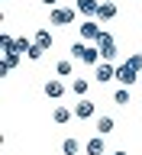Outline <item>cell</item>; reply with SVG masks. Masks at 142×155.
<instances>
[{
	"label": "cell",
	"instance_id": "10",
	"mask_svg": "<svg viewBox=\"0 0 142 155\" xmlns=\"http://www.w3.org/2000/svg\"><path fill=\"white\" fill-rule=\"evenodd\" d=\"M107 136H91L84 142V155H107Z\"/></svg>",
	"mask_w": 142,
	"mask_h": 155
},
{
	"label": "cell",
	"instance_id": "1",
	"mask_svg": "<svg viewBox=\"0 0 142 155\" xmlns=\"http://www.w3.org/2000/svg\"><path fill=\"white\" fill-rule=\"evenodd\" d=\"M71 58H74V61H81V65H91V68H97L100 61H104L100 48L91 45V42H74V45H71Z\"/></svg>",
	"mask_w": 142,
	"mask_h": 155
},
{
	"label": "cell",
	"instance_id": "19",
	"mask_svg": "<svg viewBox=\"0 0 142 155\" xmlns=\"http://www.w3.org/2000/svg\"><path fill=\"white\" fill-rule=\"evenodd\" d=\"M71 91H74L78 97H87V91H91V84H87L84 78H74V81H71Z\"/></svg>",
	"mask_w": 142,
	"mask_h": 155
},
{
	"label": "cell",
	"instance_id": "11",
	"mask_svg": "<svg viewBox=\"0 0 142 155\" xmlns=\"http://www.w3.org/2000/svg\"><path fill=\"white\" fill-rule=\"evenodd\" d=\"M116 3L113 0H100V10H97V23H107V19H116Z\"/></svg>",
	"mask_w": 142,
	"mask_h": 155
},
{
	"label": "cell",
	"instance_id": "8",
	"mask_svg": "<svg viewBox=\"0 0 142 155\" xmlns=\"http://www.w3.org/2000/svg\"><path fill=\"white\" fill-rule=\"evenodd\" d=\"M94 113H97L94 100H84V97H81V104H74V120H81V123H84V120H94Z\"/></svg>",
	"mask_w": 142,
	"mask_h": 155
},
{
	"label": "cell",
	"instance_id": "6",
	"mask_svg": "<svg viewBox=\"0 0 142 155\" xmlns=\"http://www.w3.org/2000/svg\"><path fill=\"white\" fill-rule=\"evenodd\" d=\"M94 78L100 81V84H110V81H116V65H113V61H100V65L94 68Z\"/></svg>",
	"mask_w": 142,
	"mask_h": 155
},
{
	"label": "cell",
	"instance_id": "13",
	"mask_svg": "<svg viewBox=\"0 0 142 155\" xmlns=\"http://www.w3.org/2000/svg\"><path fill=\"white\" fill-rule=\"evenodd\" d=\"M94 126H97V136H110L116 129V120H113V116H97Z\"/></svg>",
	"mask_w": 142,
	"mask_h": 155
},
{
	"label": "cell",
	"instance_id": "22",
	"mask_svg": "<svg viewBox=\"0 0 142 155\" xmlns=\"http://www.w3.org/2000/svg\"><path fill=\"white\" fill-rule=\"evenodd\" d=\"M126 61H129V65H133L136 71H139V74H142V52H133V55L126 58Z\"/></svg>",
	"mask_w": 142,
	"mask_h": 155
},
{
	"label": "cell",
	"instance_id": "5",
	"mask_svg": "<svg viewBox=\"0 0 142 155\" xmlns=\"http://www.w3.org/2000/svg\"><path fill=\"white\" fill-rule=\"evenodd\" d=\"M97 48H100L104 61H113V58H116V39L110 36V32H104V36L97 39Z\"/></svg>",
	"mask_w": 142,
	"mask_h": 155
},
{
	"label": "cell",
	"instance_id": "23",
	"mask_svg": "<svg viewBox=\"0 0 142 155\" xmlns=\"http://www.w3.org/2000/svg\"><path fill=\"white\" fill-rule=\"evenodd\" d=\"M16 48H19V52H23V55H26L29 48H32V42H29L26 36H19V39H16Z\"/></svg>",
	"mask_w": 142,
	"mask_h": 155
},
{
	"label": "cell",
	"instance_id": "20",
	"mask_svg": "<svg viewBox=\"0 0 142 155\" xmlns=\"http://www.w3.org/2000/svg\"><path fill=\"white\" fill-rule=\"evenodd\" d=\"M0 48H3V55H10V52H19V48H16V39L7 36V32H3V39H0Z\"/></svg>",
	"mask_w": 142,
	"mask_h": 155
},
{
	"label": "cell",
	"instance_id": "25",
	"mask_svg": "<svg viewBox=\"0 0 142 155\" xmlns=\"http://www.w3.org/2000/svg\"><path fill=\"white\" fill-rule=\"evenodd\" d=\"M110 155H129V152H110Z\"/></svg>",
	"mask_w": 142,
	"mask_h": 155
},
{
	"label": "cell",
	"instance_id": "21",
	"mask_svg": "<svg viewBox=\"0 0 142 155\" xmlns=\"http://www.w3.org/2000/svg\"><path fill=\"white\" fill-rule=\"evenodd\" d=\"M42 52H45V48H42V45H36V42H32V48H29V52H26V58H29V61H39V58H42Z\"/></svg>",
	"mask_w": 142,
	"mask_h": 155
},
{
	"label": "cell",
	"instance_id": "15",
	"mask_svg": "<svg viewBox=\"0 0 142 155\" xmlns=\"http://www.w3.org/2000/svg\"><path fill=\"white\" fill-rule=\"evenodd\" d=\"M74 116V110H68V107H61V104H55V110H52V120H55L58 126H65L68 120Z\"/></svg>",
	"mask_w": 142,
	"mask_h": 155
},
{
	"label": "cell",
	"instance_id": "7",
	"mask_svg": "<svg viewBox=\"0 0 142 155\" xmlns=\"http://www.w3.org/2000/svg\"><path fill=\"white\" fill-rule=\"evenodd\" d=\"M42 94H45L48 100H61V97H65V84H61L58 78H48L45 84H42Z\"/></svg>",
	"mask_w": 142,
	"mask_h": 155
},
{
	"label": "cell",
	"instance_id": "16",
	"mask_svg": "<svg viewBox=\"0 0 142 155\" xmlns=\"http://www.w3.org/2000/svg\"><path fill=\"white\" fill-rule=\"evenodd\" d=\"M36 45H42V48L48 52V48L55 45V36H52L48 29H36Z\"/></svg>",
	"mask_w": 142,
	"mask_h": 155
},
{
	"label": "cell",
	"instance_id": "14",
	"mask_svg": "<svg viewBox=\"0 0 142 155\" xmlns=\"http://www.w3.org/2000/svg\"><path fill=\"white\" fill-rule=\"evenodd\" d=\"M113 104L116 107H129L133 104V91H129V87H116L113 91Z\"/></svg>",
	"mask_w": 142,
	"mask_h": 155
},
{
	"label": "cell",
	"instance_id": "9",
	"mask_svg": "<svg viewBox=\"0 0 142 155\" xmlns=\"http://www.w3.org/2000/svg\"><path fill=\"white\" fill-rule=\"evenodd\" d=\"M74 10L84 19H97V10H100V0H74Z\"/></svg>",
	"mask_w": 142,
	"mask_h": 155
},
{
	"label": "cell",
	"instance_id": "12",
	"mask_svg": "<svg viewBox=\"0 0 142 155\" xmlns=\"http://www.w3.org/2000/svg\"><path fill=\"white\" fill-rule=\"evenodd\" d=\"M19 61H23V52H10V55H3V68H0V74L7 78L10 71H16Z\"/></svg>",
	"mask_w": 142,
	"mask_h": 155
},
{
	"label": "cell",
	"instance_id": "17",
	"mask_svg": "<svg viewBox=\"0 0 142 155\" xmlns=\"http://www.w3.org/2000/svg\"><path fill=\"white\" fill-rule=\"evenodd\" d=\"M61 152H65V155H81V139L68 136L65 142H61Z\"/></svg>",
	"mask_w": 142,
	"mask_h": 155
},
{
	"label": "cell",
	"instance_id": "26",
	"mask_svg": "<svg viewBox=\"0 0 142 155\" xmlns=\"http://www.w3.org/2000/svg\"><path fill=\"white\" fill-rule=\"evenodd\" d=\"M3 3H7V0H3Z\"/></svg>",
	"mask_w": 142,
	"mask_h": 155
},
{
	"label": "cell",
	"instance_id": "24",
	"mask_svg": "<svg viewBox=\"0 0 142 155\" xmlns=\"http://www.w3.org/2000/svg\"><path fill=\"white\" fill-rule=\"evenodd\" d=\"M42 7H48V10H55V7H61V0H39Z\"/></svg>",
	"mask_w": 142,
	"mask_h": 155
},
{
	"label": "cell",
	"instance_id": "18",
	"mask_svg": "<svg viewBox=\"0 0 142 155\" xmlns=\"http://www.w3.org/2000/svg\"><path fill=\"white\" fill-rule=\"evenodd\" d=\"M71 71H74V61H71V58H61V61L55 65V74H58V78H68Z\"/></svg>",
	"mask_w": 142,
	"mask_h": 155
},
{
	"label": "cell",
	"instance_id": "4",
	"mask_svg": "<svg viewBox=\"0 0 142 155\" xmlns=\"http://www.w3.org/2000/svg\"><path fill=\"white\" fill-rule=\"evenodd\" d=\"M100 36H104V29H100L97 19H84L81 23V42H97Z\"/></svg>",
	"mask_w": 142,
	"mask_h": 155
},
{
	"label": "cell",
	"instance_id": "2",
	"mask_svg": "<svg viewBox=\"0 0 142 155\" xmlns=\"http://www.w3.org/2000/svg\"><path fill=\"white\" fill-rule=\"evenodd\" d=\"M48 19H52V26H71L78 19V10L74 7H55V10H48Z\"/></svg>",
	"mask_w": 142,
	"mask_h": 155
},
{
	"label": "cell",
	"instance_id": "3",
	"mask_svg": "<svg viewBox=\"0 0 142 155\" xmlns=\"http://www.w3.org/2000/svg\"><path fill=\"white\" fill-rule=\"evenodd\" d=\"M136 81H142V74L136 71L129 61H123V65H116V84L120 87H133Z\"/></svg>",
	"mask_w": 142,
	"mask_h": 155
}]
</instances>
